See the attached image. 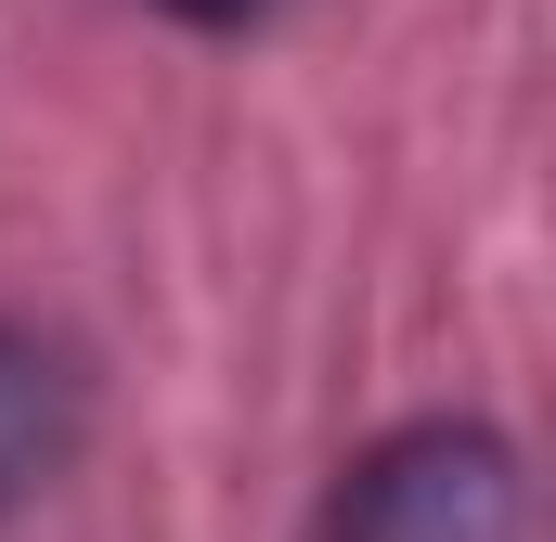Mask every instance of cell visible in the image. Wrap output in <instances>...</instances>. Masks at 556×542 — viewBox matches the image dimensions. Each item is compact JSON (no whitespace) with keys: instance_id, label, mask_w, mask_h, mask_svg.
I'll return each instance as SVG.
<instances>
[{"instance_id":"cell-1","label":"cell","mask_w":556,"mask_h":542,"mask_svg":"<svg viewBox=\"0 0 556 542\" xmlns=\"http://www.w3.org/2000/svg\"><path fill=\"white\" fill-rule=\"evenodd\" d=\"M324 542H531V465L479 413H415L337 465Z\"/></svg>"},{"instance_id":"cell-2","label":"cell","mask_w":556,"mask_h":542,"mask_svg":"<svg viewBox=\"0 0 556 542\" xmlns=\"http://www.w3.org/2000/svg\"><path fill=\"white\" fill-rule=\"evenodd\" d=\"M78 439H91V375H78L39 323L0 310V530L78 465Z\"/></svg>"},{"instance_id":"cell-3","label":"cell","mask_w":556,"mask_h":542,"mask_svg":"<svg viewBox=\"0 0 556 542\" xmlns=\"http://www.w3.org/2000/svg\"><path fill=\"white\" fill-rule=\"evenodd\" d=\"M155 13H181V26H260L273 0H155Z\"/></svg>"}]
</instances>
